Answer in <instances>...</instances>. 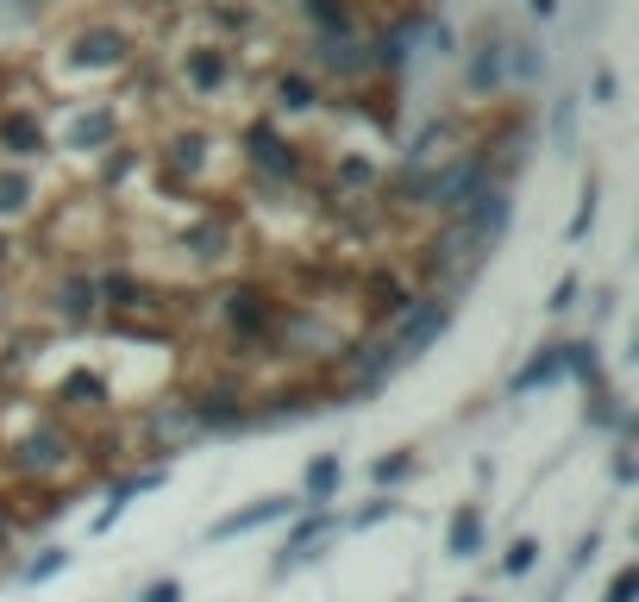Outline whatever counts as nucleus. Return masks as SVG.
I'll return each mask as SVG.
<instances>
[{"label":"nucleus","instance_id":"13","mask_svg":"<svg viewBox=\"0 0 639 602\" xmlns=\"http://www.w3.org/2000/svg\"><path fill=\"white\" fill-rule=\"evenodd\" d=\"M57 565H63V552H44V559H32V565H26V577H32V584H38V577H51Z\"/></svg>","mask_w":639,"mask_h":602},{"label":"nucleus","instance_id":"2","mask_svg":"<svg viewBox=\"0 0 639 602\" xmlns=\"http://www.w3.org/2000/svg\"><path fill=\"white\" fill-rule=\"evenodd\" d=\"M282 508H289V496H264L257 508H239V515H226V521H213V540H232V534H245V527H264L276 521Z\"/></svg>","mask_w":639,"mask_h":602},{"label":"nucleus","instance_id":"16","mask_svg":"<svg viewBox=\"0 0 639 602\" xmlns=\"http://www.w3.org/2000/svg\"><path fill=\"white\" fill-rule=\"evenodd\" d=\"M470 602H477V596H470Z\"/></svg>","mask_w":639,"mask_h":602},{"label":"nucleus","instance_id":"8","mask_svg":"<svg viewBox=\"0 0 639 602\" xmlns=\"http://www.w3.org/2000/svg\"><path fill=\"white\" fill-rule=\"evenodd\" d=\"M7 145L13 151H44V132L32 120H7Z\"/></svg>","mask_w":639,"mask_h":602},{"label":"nucleus","instance_id":"3","mask_svg":"<svg viewBox=\"0 0 639 602\" xmlns=\"http://www.w3.org/2000/svg\"><path fill=\"white\" fill-rule=\"evenodd\" d=\"M477 540H483V515H477V508H464V515L452 521V552H458V559H470Z\"/></svg>","mask_w":639,"mask_h":602},{"label":"nucleus","instance_id":"1","mask_svg":"<svg viewBox=\"0 0 639 602\" xmlns=\"http://www.w3.org/2000/svg\"><path fill=\"white\" fill-rule=\"evenodd\" d=\"M445 320H452V308L445 301H426V308H414L408 320H401V339H395V352L401 358H414V352H426L439 333H445Z\"/></svg>","mask_w":639,"mask_h":602},{"label":"nucleus","instance_id":"6","mask_svg":"<svg viewBox=\"0 0 639 602\" xmlns=\"http://www.w3.org/2000/svg\"><path fill=\"white\" fill-rule=\"evenodd\" d=\"M76 57H82V63H88V57H94V63H113V57H120V32H94V38H82V44H76Z\"/></svg>","mask_w":639,"mask_h":602},{"label":"nucleus","instance_id":"9","mask_svg":"<svg viewBox=\"0 0 639 602\" xmlns=\"http://www.w3.org/2000/svg\"><path fill=\"white\" fill-rule=\"evenodd\" d=\"M57 446H63V439H57V433H44V439H32V446H26V465H38V471H51V465H57V458H63Z\"/></svg>","mask_w":639,"mask_h":602},{"label":"nucleus","instance_id":"15","mask_svg":"<svg viewBox=\"0 0 639 602\" xmlns=\"http://www.w3.org/2000/svg\"><path fill=\"white\" fill-rule=\"evenodd\" d=\"M282 101H289V107H307V82H282Z\"/></svg>","mask_w":639,"mask_h":602},{"label":"nucleus","instance_id":"10","mask_svg":"<svg viewBox=\"0 0 639 602\" xmlns=\"http://www.w3.org/2000/svg\"><path fill=\"white\" fill-rule=\"evenodd\" d=\"M0 207H26V176H0Z\"/></svg>","mask_w":639,"mask_h":602},{"label":"nucleus","instance_id":"4","mask_svg":"<svg viewBox=\"0 0 639 602\" xmlns=\"http://www.w3.org/2000/svg\"><path fill=\"white\" fill-rule=\"evenodd\" d=\"M477 201H483V207L470 214V226H477L483 239H495V233H502V220H508V201H502V195H477Z\"/></svg>","mask_w":639,"mask_h":602},{"label":"nucleus","instance_id":"14","mask_svg":"<svg viewBox=\"0 0 639 602\" xmlns=\"http://www.w3.org/2000/svg\"><path fill=\"white\" fill-rule=\"evenodd\" d=\"M138 602H182V590L170 584V577H163V584H151V590H145V596H138Z\"/></svg>","mask_w":639,"mask_h":602},{"label":"nucleus","instance_id":"12","mask_svg":"<svg viewBox=\"0 0 639 602\" xmlns=\"http://www.w3.org/2000/svg\"><path fill=\"white\" fill-rule=\"evenodd\" d=\"M533 552H539L533 540H514V546H508V571H527V565H533Z\"/></svg>","mask_w":639,"mask_h":602},{"label":"nucleus","instance_id":"7","mask_svg":"<svg viewBox=\"0 0 639 602\" xmlns=\"http://www.w3.org/2000/svg\"><path fill=\"white\" fill-rule=\"evenodd\" d=\"M558 370H564V358H558V352H546V358H533L527 370H520V377H514V389H533V383H552V377H558Z\"/></svg>","mask_w":639,"mask_h":602},{"label":"nucleus","instance_id":"11","mask_svg":"<svg viewBox=\"0 0 639 602\" xmlns=\"http://www.w3.org/2000/svg\"><path fill=\"white\" fill-rule=\"evenodd\" d=\"M633 590H639V571L627 565L621 577H614V584H608V602H633Z\"/></svg>","mask_w":639,"mask_h":602},{"label":"nucleus","instance_id":"5","mask_svg":"<svg viewBox=\"0 0 639 602\" xmlns=\"http://www.w3.org/2000/svg\"><path fill=\"white\" fill-rule=\"evenodd\" d=\"M333 483H339V458H314V465H307V496H333Z\"/></svg>","mask_w":639,"mask_h":602}]
</instances>
